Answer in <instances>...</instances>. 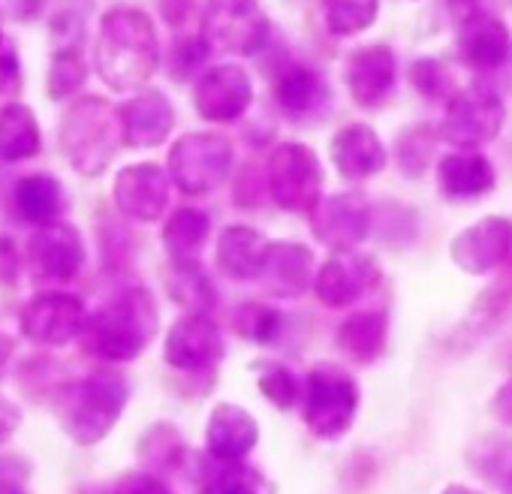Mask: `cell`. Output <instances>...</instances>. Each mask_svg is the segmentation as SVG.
<instances>
[{
  "mask_svg": "<svg viewBox=\"0 0 512 494\" xmlns=\"http://www.w3.org/2000/svg\"><path fill=\"white\" fill-rule=\"evenodd\" d=\"M437 184L452 199H476L494 187V166L485 154L452 151L437 160Z\"/></svg>",
  "mask_w": 512,
  "mask_h": 494,
  "instance_id": "obj_25",
  "label": "cell"
},
{
  "mask_svg": "<svg viewBox=\"0 0 512 494\" xmlns=\"http://www.w3.org/2000/svg\"><path fill=\"white\" fill-rule=\"evenodd\" d=\"M85 82H88V64L82 58V49L52 55V67H49V76H46L49 100L61 103V100L73 97L76 91H82Z\"/></svg>",
  "mask_w": 512,
  "mask_h": 494,
  "instance_id": "obj_37",
  "label": "cell"
},
{
  "mask_svg": "<svg viewBox=\"0 0 512 494\" xmlns=\"http://www.w3.org/2000/svg\"><path fill=\"white\" fill-rule=\"evenodd\" d=\"M434 154V133L425 127H413L401 136L398 142V163L407 175H422L431 163Z\"/></svg>",
  "mask_w": 512,
  "mask_h": 494,
  "instance_id": "obj_41",
  "label": "cell"
},
{
  "mask_svg": "<svg viewBox=\"0 0 512 494\" xmlns=\"http://www.w3.org/2000/svg\"><path fill=\"white\" fill-rule=\"evenodd\" d=\"M503 494H512V476H509V485H506V491Z\"/></svg>",
  "mask_w": 512,
  "mask_h": 494,
  "instance_id": "obj_53",
  "label": "cell"
},
{
  "mask_svg": "<svg viewBox=\"0 0 512 494\" xmlns=\"http://www.w3.org/2000/svg\"><path fill=\"white\" fill-rule=\"evenodd\" d=\"M509 52L512 34L497 16L476 13L473 19L458 25V58L464 67L476 73H491L509 61Z\"/></svg>",
  "mask_w": 512,
  "mask_h": 494,
  "instance_id": "obj_19",
  "label": "cell"
},
{
  "mask_svg": "<svg viewBox=\"0 0 512 494\" xmlns=\"http://www.w3.org/2000/svg\"><path fill=\"white\" fill-rule=\"evenodd\" d=\"M184 458V440L178 428L172 425H154L142 434L139 440V461L145 464L148 473L154 470H172Z\"/></svg>",
  "mask_w": 512,
  "mask_h": 494,
  "instance_id": "obj_36",
  "label": "cell"
},
{
  "mask_svg": "<svg viewBox=\"0 0 512 494\" xmlns=\"http://www.w3.org/2000/svg\"><path fill=\"white\" fill-rule=\"evenodd\" d=\"M314 254L305 244L278 241L269 247V260L263 269V287L275 299H299L314 284Z\"/></svg>",
  "mask_w": 512,
  "mask_h": 494,
  "instance_id": "obj_23",
  "label": "cell"
},
{
  "mask_svg": "<svg viewBox=\"0 0 512 494\" xmlns=\"http://www.w3.org/2000/svg\"><path fill=\"white\" fill-rule=\"evenodd\" d=\"M326 97H329L326 94V82L314 70H308V67H290V70H284L281 79H278V85H275L278 106L290 118H296V121L317 115L326 106Z\"/></svg>",
  "mask_w": 512,
  "mask_h": 494,
  "instance_id": "obj_30",
  "label": "cell"
},
{
  "mask_svg": "<svg viewBox=\"0 0 512 494\" xmlns=\"http://www.w3.org/2000/svg\"><path fill=\"white\" fill-rule=\"evenodd\" d=\"M10 356H13V338L0 332V380H4V368H7Z\"/></svg>",
  "mask_w": 512,
  "mask_h": 494,
  "instance_id": "obj_50",
  "label": "cell"
},
{
  "mask_svg": "<svg viewBox=\"0 0 512 494\" xmlns=\"http://www.w3.org/2000/svg\"><path fill=\"white\" fill-rule=\"evenodd\" d=\"M163 359L178 371H208L223 359V335L208 314L181 317L163 347Z\"/></svg>",
  "mask_w": 512,
  "mask_h": 494,
  "instance_id": "obj_16",
  "label": "cell"
},
{
  "mask_svg": "<svg viewBox=\"0 0 512 494\" xmlns=\"http://www.w3.org/2000/svg\"><path fill=\"white\" fill-rule=\"evenodd\" d=\"M232 326L238 332V338L253 341V344H275L281 329H284V317L281 311H275L272 305L263 302H244L235 308L232 314Z\"/></svg>",
  "mask_w": 512,
  "mask_h": 494,
  "instance_id": "obj_35",
  "label": "cell"
},
{
  "mask_svg": "<svg viewBox=\"0 0 512 494\" xmlns=\"http://www.w3.org/2000/svg\"><path fill=\"white\" fill-rule=\"evenodd\" d=\"M410 85L425 100H431V103H449L458 94L452 73L437 58H419V61H413V67H410Z\"/></svg>",
  "mask_w": 512,
  "mask_h": 494,
  "instance_id": "obj_38",
  "label": "cell"
},
{
  "mask_svg": "<svg viewBox=\"0 0 512 494\" xmlns=\"http://www.w3.org/2000/svg\"><path fill=\"white\" fill-rule=\"evenodd\" d=\"M0 494H31V464L22 455H0Z\"/></svg>",
  "mask_w": 512,
  "mask_h": 494,
  "instance_id": "obj_42",
  "label": "cell"
},
{
  "mask_svg": "<svg viewBox=\"0 0 512 494\" xmlns=\"http://www.w3.org/2000/svg\"><path fill=\"white\" fill-rule=\"evenodd\" d=\"M452 263L464 275H488L512 260V220L491 214L458 232L449 244Z\"/></svg>",
  "mask_w": 512,
  "mask_h": 494,
  "instance_id": "obj_11",
  "label": "cell"
},
{
  "mask_svg": "<svg viewBox=\"0 0 512 494\" xmlns=\"http://www.w3.org/2000/svg\"><path fill=\"white\" fill-rule=\"evenodd\" d=\"M256 440H260V425H256V419L244 407H238V404L214 407L208 428H205L208 455L214 461H223V464L244 461L253 452Z\"/></svg>",
  "mask_w": 512,
  "mask_h": 494,
  "instance_id": "obj_22",
  "label": "cell"
},
{
  "mask_svg": "<svg viewBox=\"0 0 512 494\" xmlns=\"http://www.w3.org/2000/svg\"><path fill=\"white\" fill-rule=\"evenodd\" d=\"M22 88V64L16 52H0V94L13 97Z\"/></svg>",
  "mask_w": 512,
  "mask_h": 494,
  "instance_id": "obj_45",
  "label": "cell"
},
{
  "mask_svg": "<svg viewBox=\"0 0 512 494\" xmlns=\"http://www.w3.org/2000/svg\"><path fill=\"white\" fill-rule=\"evenodd\" d=\"M40 148H43V136L31 106L19 100L0 106V160L22 163L40 154Z\"/></svg>",
  "mask_w": 512,
  "mask_h": 494,
  "instance_id": "obj_28",
  "label": "cell"
},
{
  "mask_svg": "<svg viewBox=\"0 0 512 494\" xmlns=\"http://www.w3.org/2000/svg\"><path fill=\"white\" fill-rule=\"evenodd\" d=\"M112 494H172L169 485L157 476V473H148V470H139V473H127Z\"/></svg>",
  "mask_w": 512,
  "mask_h": 494,
  "instance_id": "obj_44",
  "label": "cell"
},
{
  "mask_svg": "<svg viewBox=\"0 0 512 494\" xmlns=\"http://www.w3.org/2000/svg\"><path fill=\"white\" fill-rule=\"evenodd\" d=\"M386 335H389V317L383 311H359L350 314L338 326V347L341 353L356 362V365H371L374 359L383 356L386 350Z\"/></svg>",
  "mask_w": 512,
  "mask_h": 494,
  "instance_id": "obj_27",
  "label": "cell"
},
{
  "mask_svg": "<svg viewBox=\"0 0 512 494\" xmlns=\"http://www.w3.org/2000/svg\"><path fill=\"white\" fill-rule=\"evenodd\" d=\"M311 229L329 251H356L371 232V205L359 193H335L320 199L311 214Z\"/></svg>",
  "mask_w": 512,
  "mask_h": 494,
  "instance_id": "obj_13",
  "label": "cell"
},
{
  "mask_svg": "<svg viewBox=\"0 0 512 494\" xmlns=\"http://www.w3.org/2000/svg\"><path fill=\"white\" fill-rule=\"evenodd\" d=\"M28 260L37 278L52 284L73 281L85 266V244L73 223H46L37 226L28 241Z\"/></svg>",
  "mask_w": 512,
  "mask_h": 494,
  "instance_id": "obj_12",
  "label": "cell"
},
{
  "mask_svg": "<svg viewBox=\"0 0 512 494\" xmlns=\"http://www.w3.org/2000/svg\"><path fill=\"white\" fill-rule=\"evenodd\" d=\"M19 425H22V410L10 398L0 395V443H7L19 431Z\"/></svg>",
  "mask_w": 512,
  "mask_h": 494,
  "instance_id": "obj_48",
  "label": "cell"
},
{
  "mask_svg": "<svg viewBox=\"0 0 512 494\" xmlns=\"http://www.w3.org/2000/svg\"><path fill=\"white\" fill-rule=\"evenodd\" d=\"M503 118H506V109H503L500 97L488 88L473 85V88L458 91L446 103V115L440 121V136L461 151H473V148L497 139Z\"/></svg>",
  "mask_w": 512,
  "mask_h": 494,
  "instance_id": "obj_9",
  "label": "cell"
},
{
  "mask_svg": "<svg viewBox=\"0 0 512 494\" xmlns=\"http://www.w3.org/2000/svg\"><path fill=\"white\" fill-rule=\"evenodd\" d=\"M491 413H494V419H500L503 425L512 428V377L497 389V395L491 401Z\"/></svg>",
  "mask_w": 512,
  "mask_h": 494,
  "instance_id": "obj_49",
  "label": "cell"
},
{
  "mask_svg": "<svg viewBox=\"0 0 512 494\" xmlns=\"http://www.w3.org/2000/svg\"><path fill=\"white\" fill-rule=\"evenodd\" d=\"M380 281L377 260L362 251H335L314 278V293L326 308H347Z\"/></svg>",
  "mask_w": 512,
  "mask_h": 494,
  "instance_id": "obj_15",
  "label": "cell"
},
{
  "mask_svg": "<svg viewBox=\"0 0 512 494\" xmlns=\"http://www.w3.org/2000/svg\"><path fill=\"white\" fill-rule=\"evenodd\" d=\"M199 494H275V485L256 467H250V464L214 461V467H208L202 473Z\"/></svg>",
  "mask_w": 512,
  "mask_h": 494,
  "instance_id": "obj_32",
  "label": "cell"
},
{
  "mask_svg": "<svg viewBox=\"0 0 512 494\" xmlns=\"http://www.w3.org/2000/svg\"><path fill=\"white\" fill-rule=\"evenodd\" d=\"M208 55H211V46L202 40V34L199 37H181V40H175L172 49H169V58H166L169 79H175V82L193 79L205 67Z\"/></svg>",
  "mask_w": 512,
  "mask_h": 494,
  "instance_id": "obj_39",
  "label": "cell"
},
{
  "mask_svg": "<svg viewBox=\"0 0 512 494\" xmlns=\"http://www.w3.org/2000/svg\"><path fill=\"white\" fill-rule=\"evenodd\" d=\"M269 238L244 223H229L217 238V269L229 281H260L269 260Z\"/></svg>",
  "mask_w": 512,
  "mask_h": 494,
  "instance_id": "obj_20",
  "label": "cell"
},
{
  "mask_svg": "<svg viewBox=\"0 0 512 494\" xmlns=\"http://www.w3.org/2000/svg\"><path fill=\"white\" fill-rule=\"evenodd\" d=\"M196 10V0H160V16L166 19V25L172 31H181Z\"/></svg>",
  "mask_w": 512,
  "mask_h": 494,
  "instance_id": "obj_46",
  "label": "cell"
},
{
  "mask_svg": "<svg viewBox=\"0 0 512 494\" xmlns=\"http://www.w3.org/2000/svg\"><path fill=\"white\" fill-rule=\"evenodd\" d=\"M253 103V82L235 64H220L205 70L193 88V109L199 118L214 124L238 121Z\"/></svg>",
  "mask_w": 512,
  "mask_h": 494,
  "instance_id": "obj_14",
  "label": "cell"
},
{
  "mask_svg": "<svg viewBox=\"0 0 512 494\" xmlns=\"http://www.w3.org/2000/svg\"><path fill=\"white\" fill-rule=\"evenodd\" d=\"M13 199H16V211H19L22 220L46 226V223H52V217L61 208V184L52 175H46V172L25 175L16 184Z\"/></svg>",
  "mask_w": 512,
  "mask_h": 494,
  "instance_id": "obj_31",
  "label": "cell"
},
{
  "mask_svg": "<svg viewBox=\"0 0 512 494\" xmlns=\"http://www.w3.org/2000/svg\"><path fill=\"white\" fill-rule=\"evenodd\" d=\"M272 22L260 0H205L202 40L232 55H260L269 46Z\"/></svg>",
  "mask_w": 512,
  "mask_h": 494,
  "instance_id": "obj_6",
  "label": "cell"
},
{
  "mask_svg": "<svg viewBox=\"0 0 512 494\" xmlns=\"http://www.w3.org/2000/svg\"><path fill=\"white\" fill-rule=\"evenodd\" d=\"M512 311V260L500 269V275L479 293L476 305L470 308L467 320L458 329V344H476L479 338L491 335L506 314Z\"/></svg>",
  "mask_w": 512,
  "mask_h": 494,
  "instance_id": "obj_26",
  "label": "cell"
},
{
  "mask_svg": "<svg viewBox=\"0 0 512 494\" xmlns=\"http://www.w3.org/2000/svg\"><path fill=\"white\" fill-rule=\"evenodd\" d=\"M19 278V254H16V244L13 238L0 235V281L10 284Z\"/></svg>",
  "mask_w": 512,
  "mask_h": 494,
  "instance_id": "obj_47",
  "label": "cell"
},
{
  "mask_svg": "<svg viewBox=\"0 0 512 494\" xmlns=\"http://www.w3.org/2000/svg\"><path fill=\"white\" fill-rule=\"evenodd\" d=\"M266 184L272 199L293 214H314L323 193V166L302 142H281L266 163Z\"/></svg>",
  "mask_w": 512,
  "mask_h": 494,
  "instance_id": "obj_7",
  "label": "cell"
},
{
  "mask_svg": "<svg viewBox=\"0 0 512 494\" xmlns=\"http://www.w3.org/2000/svg\"><path fill=\"white\" fill-rule=\"evenodd\" d=\"M121 133L127 148H157L175 127V109L160 91H139L127 103L118 106Z\"/></svg>",
  "mask_w": 512,
  "mask_h": 494,
  "instance_id": "obj_18",
  "label": "cell"
},
{
  "mask_svg": "<svg viewBox=\"0 0 512 494\" xmlns=\"http://www.w3.org/2000/svg\"><path fill=\"white\" fill-rule=\"evenodd\" d=\"M94 67L106 88L139 91L160 67L154 22L133 7H115L100 19Z\"/></svg>",
  "mask_w": 512,
  "mask_h": 494,
  "instance_id": "obj_1",
  "label": "cell"
},
{
  "mask_svg": "<svg viewBox=\"0 0 512 494\" xmlns=\"http://www.w3.org/2000/svg\"><path fill=\"white\" fill-rule=\"evenodd\" d=\"M443 494H479V491H473V488H464V485H449Z\"/></svg>",
  "mask_w": 512,
  "mask_h": 494,
  "instance_id": "obj_51",
  "label": "cell"
},
{
  "mask_svg": "<svg viewBox=\"0 0 512 494\" xmlns=\"http://www.w3.org/2000/svg\"><path fill=\"white\" fill-rule=\"evenodd\" d=\"M0 52H4V22H0Z\"/></svg>",
  "mask_w": 512,
  "mask_h": 494,
  "instance_id": "obj_52",
  "label": "cell"
},
{
  "mask_svg": "<svg viewBox=\"0 0 512 494\" xmlns=\"http://www.w3.org/2000/svg\"><path fill=\"white\" fill-rule=\"evenodd\" d=\"M169 178L187 196H205L220 187L232 169V145L217 133H187L169 151Z\"/></svg>",
  "mask_w": 512,
  "mask_h": 494,
  "instance_id": "obj_8",
  "label": "cell"
},
{
  "mask_svg": "<svg viewBox=\"0 0 512 494\" xmlns=\"http://www.w3.org/2000/svg\"><path fill=\"white\" fill-rule=\"evenodd\" d=\"M121 145V115L109 100L88 94L70 103L61 121V151L79 175H103Z\"/></svg>",
  "mask_w": 512,
  "mask_h": 494,
  "instance_id": "obj_4",
  "label": "cell"
},
{
  "mask_svg": "<svg viewBox=\"0 0 512 494\" xmlns=\"http://www.w3.org/2000/svg\"><path fill=\"white\" fill-rule=\"evenodd\" d=\"M332 163L335 169L347 178V181H362L377 175L386 166V148L380 142V136L368 127V124H347L344 130L335 133L332 145H329Z\"/></svg>",
  "mask_w": 512,
  "mask_h": 494,
  "instance_id": "obj_24",
  "label": "cell"
},
{
  "mask_svg": "<svg viewBox=\"0 0 512 494\" xmlns=\"http://www.w3.org/2000/svg\"><path fill=\"white\" fill-rule=\"evenodd\" d=\"M208 232H211V220H208L205 211L178 208L163 226V244H166V251H169L172 260H190L205 244Z\"/></svg>",
  "mask_w": 512,
  "mask_h": 494,
  "instance_id": "obj_33",
  "label": "cell"
},
{
  "mask_svg": "<svg viewBox=\"0 0 512 494\" xmlns=\"http://www.w3.org/2000/svg\"><path fill=\"white\" fill-rule=\"evenodd\" d=\"M344 82L350 97L371 109L377 106L395 85V52L383 43L356 49L347 58V70H344Z\"/></svg>",
  "mask_w": 512,
  "mask_h": 494,
  "instance_id": "obj_21",
  "label": "cell"
},
{
  "mask_svg": "<svg viewBox=\"0 0 512 494\" xmlns=\"http://www.w3.org/2000/svg\"><path fill=\"white\" fill-rule=\"evenodd\" d=\"M157 305L145 287H130L88 317L82 347L106 362H133L157 335Z\"/></svg>",
  "mask_w": 512,
  "mask_h": 494,
  "instance_id": "obj_2",
  "label": "cell"
},
{
  "mask_svg": "<svg viewBox=\"0 0 512 494\" xmlns=\"http://www.w3.org/2000/svg\"><path fill=\"white\" fill-rule=\"evenodd\" d=\"M166 293L187 311V314H208L217 305V293L211 278L205 275L202 263L196 257L190 260H172L163 269Z\"/></svg>",
  "mask_w": 512,
  "mask_h": 494,
  "instance_id": "obj_29",
  "label": "cell"
},
{
  "mask_svg": "<svg viewBox=\"0 0 512 494\" xmlns=\"http://www.w3.org/2000/svg\"><path fill=\"white\" fill-rule=\"evenodd\" d=\"M85 323V305L70 293H40L19 314L22 335L40 347H61L82 338Z\"/></svg>",
  "mask_w": 512,
  "mask_h": 494,
  "instance_id": "obj_10",
  "label": "cell"
},
{
  "mask_svg": "<svg viewBox=\"0 0 512 494\" xmlns=\"http://www.w3.org/2000/svg\"><path fill=\"white\" fill-rule=\"evenodd\" d=\"M169 181V172L154 163H136L121 169L112 187L118 211L142 223L160 220L169 205Z\"/></svg>",
  "mask_w": 512,
  "mask_h": 494,
  "instance_id": "obj_17",
  "label": "cell"
},
{
  "mask_svg": "<svg viewBox=\"0 0 512 494\" xmlns=\"http://www.w3.org/2000/svg\"><path fill=\"white\" fill-rule=\"evenodd\" d=\"M127 401V380L118 371L100 368L64 383L55 395V413L67 437H73L79 446H94L115 428Z\"/></svg>",
  "mask_w": 512,
  "mask_h": 494,
  "instance_id": "obj_3",
  "label": "cell"
},
{
  "mask_svg": "<svg viewBox=\"0 0 512 494\" xmlns=\"http://www.w3.org/2000/svg\"><path fill=\"white\" fill-rule=\"evenodd\" d=\"M256 383H260V392L278 410H293L299 404V398L305 395V392H299V380L293 377V371L284 365H266L260 371V377H256Z\"/></svg>",
  "mask_w": 512,
  "mask_h": 494,
  "instance_id": "obj_40",
  "label": "cell"
},
{
  "mask_svg": "<svg viewBox=\"0 0 512 494\" xmlns=\"http://www.w3.org/2000/svg\"><path fill=\"white\" fill-rule=\"evenodd\" d=\"M377 0H320V16L329 34L356 37L365 34L377 22Z\"/></svg>",
  "mask_w": 512,
  "mask_h": 494,
  "instance_id": "obj_34",
  "label": "cell"
},
{
  "mask_svg": "<svg viewBox=\"0 0 512 494\" xmlns=\"http://www.w3.org/2000/svg\"><path fill=\"white\" fill-rule=\"evenodd\" d=\"M359 410V383L338 365L320 362L305 380V425L320 440H338L350 431Z\"/></svg>",
  "mask_w": 512,
  "mask_h": 494,
  "instance_id": "obj_5",
  "label": "cell"
},
{
  "mask_svg": "<svg viewBox=\"0 0 512 494\" xmlns=\"http://www.w3.org/2000/svg\"><path fill=\"white\" fill-rule=\"evenodd\" d=\"M52 40H55V52H70V49H82V19L76 13H58L52 19Z\"/></svg>",
  "mask_w": 512,
  "mask_h": 494,
  "instance_id": "obj_43",
  "label": "cell"
}]
</instances>
